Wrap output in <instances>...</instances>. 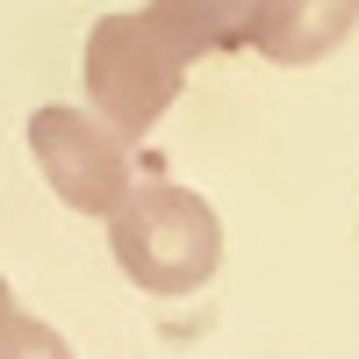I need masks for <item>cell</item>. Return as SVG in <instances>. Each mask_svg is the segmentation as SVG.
Wrapping results in <instances>:
<instances>
[{
    "mask_svg": "<svg viewBox=\"0 0 359 359\" xmlns=\"http://www.w3.org/2000/svg\"><path fill=\"white\" fill-rule=\"evenodd\" d=\"M108 245L144 294H194L223 266V223L194 187L144 180L108 208Z\"/></svg>",
    "mask_w": 359,
    "mask_h": 359,
    "instance_id": "6da1fadb",
    "label": "cell"
},
{
    "mask_svg": "<svg viewBox=\"0 0 359 359\" xmlns=\"http://www.w3.org/2000/svg\"><path fill=\"white\" fill-rule=\"evenodd\" d=\"M79 72H86V101H94L101 123L115 137H144L180 101L187 57L158 36L151 15H101L86 50H79Z\"/></svg>",
    "mask_w": 359,
    "mask_h": 359,
    "instance_id": "7a4b0ae2",
    "label": "cell"
},
{
    "mask_svg": "<svg viewBox=\"0 0 359 359\" xmlns=\"http://www.w3.org/2000/svg\"><path fill=\"white\" fill-rule=\"evenodd\" d=\"M29 151H36L50 194L79 216H108L130 194V151L101 115L86 108H36L29 115Z\"/></svg>",
    "mask_w": 359,
    "mask_h": 359,
    "instance_id": "3957f363",
    "label": "cell"
},
{
    "mask_svg": "<svg viewBox=\"0 0 359 359\" xmlns=\"http://www.w3.org/2000/svg\"><path fill=\"white\" fill-rule=\"evenodd\" d=\"M359 22V0H259L252 50H266L273 65H316L331 57Z\"/></svg>",
    "mask_w": 359,
    "mask_h": 359,
    "instance_id": "277c9868",
    "label": "cell"
},
{
    "mask_svg": "<svg viewBox=\"0 0 359 359\" xmlns=\"http://www.w3.org/2000/svg\"><path fill=\"white\" fill-rule=\"evenodd\" d=\"M144 15H151L158 36L194 65V57H208V50H252L259 0H151Z\"/></svg>",
    "mask_w": 359,
    "mask_h": 359,
    "instance_id": "5b68a950",
    "label": "cell"
},
{
    "mask_svg": "<svg viewBox=\"0 0 359 359\" xmlns=\"http://www.w3.org/2000/svg\"><path fill=\"white\" fill-rule=\"evenodd\" d=\"M0 359H72V352H65V338H57L43 316L15 309L8 323H0Z\"/></svg>",
    "mask_w": 359,
    "mask_h": 359,
    "instance_id": "8992f818",
    "label": "cell"
},
{
    "mask_svg": "<svg viewBox=\"0 0 359 359\" xmlns=\"http://www.w3.org/2000/svg\"><path fill=\"white\" fill-rule=\"evenodd\" d=\"M15 316V302H8V280H0V323H8Z\"/></svg>",
    "mask_w": 359,
    "mask_h": 359,
    "instance_id": "52a82bcc",
    "label": "cell"
}]
</instances>
